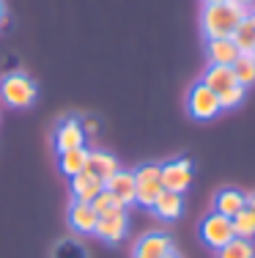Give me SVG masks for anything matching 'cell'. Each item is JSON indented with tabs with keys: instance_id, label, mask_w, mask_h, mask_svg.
Masks as SVG:
<instances>
[{
	"instance_id": "obj_1",
	"label": "cell",
	"mask_w": 255,
	"mask_h": 258,
	"mask_svg": "<svg viewBox=\"0 0 255 258\" xmlns=\"http://www.w3.org/2000/svg\"><path fill=\"white\" fill-rule=\"evenodd\" d=\"M247 9L233 0L225 3H211L200 9V33L203 39H230L236 25L244 20Z\"/></svg>"
},
{
	"instance_id": "obj_2",
	"label": "cell",
	"mask_w": 255,
	"mask_h": 258,
	"mask_svg": "<svg viewBox=\"0 0 255 258\" xmlns=\"http://www.w3.org/2000/svg\"><path fill=\"white\" fill-rule=\"evenodd\" d=\"M36 96H39V85L25 72H9V75L0 77V102L6 107L25 110L36 102Z\"/></svg>"
},
{
	"instance_id": "obj_3",
	"label": "cell",
	"mask_w": 255,
	"mask_h": 258,
	"mask_svg": "<svg viewBox=\"0 0 255 258\" xmlns=\"http://www.w3.org/2000/svg\"><path fill=\"white\" fill-rule=\"evenodd\" d=\"M135 173V204H140L143 209H151L154 206V201L159 198V192L165 187H162V170L156 162H145L140 165L137 170H132Z\"/></svg>"
},
{
	"instance_id": "obj_4",
	"label": "cell",
	"mask_w": 255,
	"mask_h": 258,
	"mask_svg": "<svg viewBox=\"0 0 255 258\" xmlns=\"http://www.w3.org/2000/svg\"><path fill=\"white\" fill-rule=\"evenodd\" d=\"M187 113L195 121H211L222 113V107H220V99H217L214 91L198 80V83L187 91Z\"/></svg>"
},
{
	"instance_id": "obj_5",
	"label": "cell",
	"mask_w": 255,
	"mask_h": 258,
	"mask_svg": "<svg viewBox=\"0 0 255 258\" xmlns=\"http://www.w3.org/2000/svg\"><path fill=\"white\" fill-rule=\"evenodd\" d=\"M198 236H200V242H203L206 247L220 250L233 239V223H230V217H225V214H220V212H209L203 220H200Z\"/></svg>"
},
{
	"instance_id": "obj_6",
	"label": "cell",
	"mask_w": 255,
	"mask_h": 258,
	"mask_svg": "<svg viewBox=\"0 0 255 258\" xmlns=\"http://www.w3.org/2000/svg\"><path fill=\"white\" fill-rule=\"evenodd\" d=\"M162 170V187L170 189V192H187V187L192 184V176H195V168L187 157H179V159H170V162L159 165Z\"/></svg>"
},
{
	"instance_id": "obj_7",
	"label": "cell",
	"mask_w": 255,
	"mask_h": 258,
	"mask_svg": "<svg viewBox=\"0 0 255 258\" xmlns=\"http://www.w3.org/2000/svg\"><path fill=\"white\" fill-rule=\"evenodd\" d=\"M126 231H129V214H126V209H118V212L102 214V217L96 220L94 233L107 244H118L121 239L126 236Z\"/></svg>"
},
{
	"instance_id": "obj_8",
	"label": "cell",
	"mask_w": 255,
	"mask_h": 258,
	"mask_svg": "<svg viewBox=\"0 0 255 258\" xmlns=\"http://www.w3.org/2000/svg\"><path fill=\"white\" fill-rule=\"evenodd\" d=\"M173 247V239L162 231H151L143 233L135 242V250H132V258H165Z\"/></svg>"
},
{
	"instance_id": "obj_9",
	"label": "cell",
	"mask_w": 255,
	"mask_h": 258,
	"mask_svg": "<svg viewBox=\"0 0 255 258\" xmlns=\"http://www.w3.org/2000/svg\"><path fill=\"white\" fill-rule=\"evenodd\" d=\"M85 146V132L80 126V118L69 115V118H60L55 126V149L58 154L60 151H69V149H80Z\"/></svg>"
},
{
	"instance_id": "obj_10",
	"label": "cell",
	"mask_w": 255,
	"mask_h": 258,
	"mask_svg": "<svg viewBox=\"0 0 255 258\" xmlns=\"http://www.w3.org/2000/svg\"><path fill=\"white\" fill-rule=\"evenodd\" d=\"M66 220H69V228L74 231V233H82V236H88V233L96 231V220H99V214L94 212V206H91V204H82V201H71Z\"/></svg>"
},
{
	"instance_id": "obj_11",
	"label": "cell",
	"mask_w": 255,
	"mask_h": 258,
	"mask_svg": "<svg viewBox=\"0 0 255 258\" xmlns=\"http://www.w3.org/2000/svg\"><path fill=\"white\" fill-rule=\"evenodd\" d=\"M69 189H71V201L91 204V201L105 189V181L96 179L91 170H82V173H77V176H71V179H69Z\"/></svg>"
},
{
	"instance_id": "obj_12",
	"label": "cell",
	"mask_w": 255,
	"mask_h": 258,
	"mask_svg": "<svg viewBox=\"0 0 255 258\" xmlns=\"http://www.w3.org/2000/svg\"><path fill=\"white\" fill-rule=\"evenodd\" d=\"M151 212H154L159 220H165V223H173V220H179L181 214H184V195L162 189L159 198L154 201V206H151Z\"/></svg>"
},
{
	"instance_id": "obj_13",
	"label": "cell",
	"mask_w": 255,
	"mask_h": 258,
	"mask_svg": "<svg viewBox=\"0 0 255 258\" xmlns=\"http://www.w3.org/2000/svg\"><path fill=\"white\" fill-rule=\"evenodd\" d=\"M239 47L230 39H206V58L214 66H233V60L239 58Z\"/></svg>"
},
{
	"instance_id": "obj_14",
	"label": "cell",
	"mask_w": 255,
	"mask_h": 258,
	"mask_svg": "<svg viewBox=\"0 0 255 258\" xmlns=\"http://www.w3.org/2000/svg\"><path fill=\"white\" fill-rule=\"evenodd\" d=\"M105 189H110V192H113L124 206H132V204H135V173L121 168L118 173L110 176V179L105 181Z\"/></svg>"
},
{
	"instance_id": "obj_15",
	"label": "cell",
	"mask_w": 255,
	"mask_h": 258,
	"mask_svg": "<svg viewBox=\"0 0 255 258\" xmlns=\"http://www.w3.org/2000/svg\"><path fill=\"white\" fill-rule=\"evenodd\" d=\"M85 170H91L96 179L107 181L110 176H115L121 170V165H118V159H115L110 151L94 149V151H88V168H85Z\"/></svg>"
},
{
	"instance_id": "obj_16",
	"label": "cell",
	"mask_w": 255,
	"mask_h": 258,
	"mask_svg": "<svg viewBox=\"0 0 255 258\" xmlns=\"http://www.w3.org/2000/svg\"><path fill=\"white\" fill-rule=\"evenodd\" d=\"M200 83L209 85V88L214 91L217 96L225 94V91L233 88V85H239V83H236V77H233V69H230V66H214V63H209V69L203 72Z\"/></svg>"
},
{
	"instance_id": "obj_17",
	"label": "cell",
	"mask_w": 255,
	"mask_h": 258,
	"mask_svg": "<svg viewBox=\"0 0 255 258\" xmlns=\"http://www.w3.org/2000/svg\"><path fill=\"white\" fill-rule=\"evenodd\" d=\"M244 206H247V195L241 192V189L225 187L214 195V212L225 214V217H236Z\"/></svg>"
},
{
	"instance_id": "obj_18",
	"label": "cell",
	"mask_w": 255,
	"mask_h": 258,
	"mask_svg": "<svg viewBox=\"0 0 255 258\" xmlns=\"http://www.w3.org/2000/svg\"><path fill=\"white\" fill-rule=\"evenodd\" d=\"M58 168H60V173H63L66 179L82 173V170L88 168V149H85V146H80V149L60 151V154H58Z\"/></svg>"
},
{
	"instance_id": "obj_19",
	"label": "cell",
	"mask_w": 255,
	"mask_h": 258,
	"mask_svg": "<svg viewBox=\"0 0 255 258\" xmlns=\"http://www.w3.org/2000/svg\"><path fill=\"white\" fill-rule=\"evenodd\" d=\"M230 41L239 47L241 55H250L255 50V11H247L244 14V20L236 25L233 36H230Z\"/></svg>"
},
{
	"instance_id": "obj_20",
	"label": "cell",
	"mask_w": 255,
	"mask_h": 258,
	"mask_svg": "<svg viewBox=\"0 0 255 258\" xmlns=\"http://www.w3.org/2000/svg\"><path fill=\"white\" fill-rule=\"evenodd\" d=\"M230 223H233V236L247 239V242H252V239H255V212H252V209L244 206L236 217H230Z\"/></svg>"
},
{
	"instance_id": "obj_21",
	"label": "cell",
	"mask_w": 255,
	"mask_h": 258,
	"mask_svg": "<svg viewBox=\"0 0 255 258\" xmlns=\"http://www.w3.org/2000/svg\"><path fill=\"white\" fill-rule=\"evenodd\" d=\"M230 69H233V77H236L239 85H244V88L255 85V60H252V55H239Z\"/></svg>"
},
{
	"instance_id": "obj_22",
	"label": "cell",
	"mask_w": 255,
	"mask_h": 258,
	"mask_svg": "<svg viewBox=\"0 0 255 258\" xmlns=\"http://www.w3.org/2000/svg\"><path fill=\"white\" fill-rule=\"evenodd\" d=\"M217 258H255V244L247 242V239L233 236L225 247L217 250Z\"/></svg>"
},
{
	"instance_id": "obj_23",
	"label": "cell",
	"mask_w": 255,
	"mask_h": 258,
	"mask_svg": "<svg viewBox=\"0 0 255 258\" xmlns=\"http://www.w3.org/2000/svg\"><path fill=\"white\" fill-rule=\"evenodd\" d=\"M52 258H88V250L77 239H60L52 250Z\"/></svg>"
},
{
	"instance_id": "obj_24",
	"label": "cell",
	"mask_w": 255,
	"mask_h": 258,
	"mask_svg": "<svg viewBox=\"0 0 255 258\" xmlns=\"http://www.w3.org/2000/svg\"><path fill=\"white\" fill-rule=\"evenodd\" d=\"M91 206H94V212L99 214V217H102V214H110V212H118V209H126V206L110 192V189H102V192L96 195L94 201H91Z\"/></svg>"
},
{
	"instance_id": "obj_25",
	"label": "cell",
	"mask_w": 255,
	"mask_h": 258,
	"mask_svg": "<svg viewBox=\"0 0 255 258\" xmlns=\"http://www.w3.org/2000/svg\"><path fill=\"white\" fill-rule=\"evenodd\" d=\"M244 94H247L244 85H233V88H228L225 94H220L217 99H220L222 110H233V107H239V104L244 102Z\"/></svg>"
},
{
	"instance_id": "obj_26",
	"label": "cell",
	"mask_w": 255,
	"mask_h": 258,
	"mask_svg": "<svg viewBox=\"0 0 255 258\" xmlns=\"http://www.w3.org/2000/svg\"><path fill=\"white\" fill-rule=\"evenodd\" d=\"M80 126H82L85 138H88V135H96V132H99V121H96V118H82Z\"/></svg>"
},
{
	"instance_id": "obj_27",
	"label": "cell",
	"mask_w": 255,
	"mask_h": 258,
	"mask_svg": "<svg viewBox=\"0 0 255 258\" xmlns=\"http://www.w3.org/2000/svg\"><path fill=\"white\" fill-rule=\"evenodd\" d=\"M233 3H239V6H244L247 11H255V0H233Z\"/></svg>"
},
{
	"instance_id": "obj_28",
	"label": "cell",
	"mask_w": 255,
	"mask_h": 258,
	"mask_svg": "<svg viewBox=\"0 0 255 258\" xmlns=\"http://www.w3.org/2000/svg\"><path fill=\"white\" fill-rule=\"evenodd\" d=\"M6 25V0H0V28Z\"/></svg>"
},
{
	"instance_id": "obj_29",
	"label": "cell",
	"mask_w": 255,
	"mask_h": 258,
	"mask_svg": "<svg viewBox=\"0 0 255 258\" xmlns=\"http://www.w3.org/2000/svg\"><path fill=\"white\" fill-rule=\"evenodd\" d=\"M247 209H252V212H255V192L247 195Z\"/></svg>"
},
{
	"instance_id": "obj_30",
	"label": "cell",
	"mask_w": 255,
	"mask_h": 258,
	"mask_svg": "<svg viewBox=\"0 0 255 258\" xmlns=\"http://www.w3.org/2000/svg\"><path fill=\"white\" fill-rule=\"evenodd\" d=\"M203 6H211V3H225V0H200Z\"/></svg>"
},
{
	"instance_id": "obj_31",
	"label": "cell",
	"mask_w": 255,
	"mask_h": 258,
	"mask_svg": "<svg viewBox=\"0 0 255 258\" xmlns=\"http://www.w3.org/2000/svg\"><path fill=\"white\" fill-rule=\"evenodd\" d=\"M165 258H181V255H179V253H176V250H170V253H167Z\"/></svg>"
},
{
	"instance_id": "obj_32",
	"label": "cell",
	"mask_w": 255,
	"mask_h": 258,
	"mask_svg": "<svg viewBox=\"0 0 255 258\" xmlns=\"http://www.w3.org/2000/svg\"><path fill=\"white\" fill-rule=\"evenodd\" d=\"M250 55H252V60H255V50H252V52H250Z\"/></svg>"
}]
</instances>
